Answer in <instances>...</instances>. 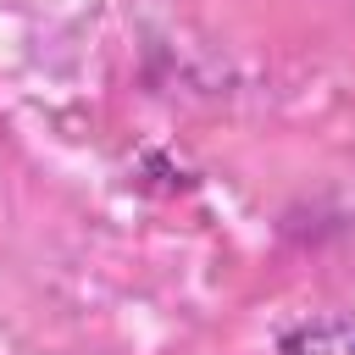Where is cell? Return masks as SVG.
<instances>
[{
	"mask_svg": "<svg viewBox=\"0 0 355 355\" xmlns=\"http://www.w3.org/2000/svg\"><path fill=\"white\" fill-rule=\"evenodd\" d=\"M277 355H355V311L288 327L283 344H277Z\"/></svg>",
	"mask_w": 355,
	"mask_h": 355,
	"instance_id": "cell-1",
	"label": "cell"
}]
</instances>
